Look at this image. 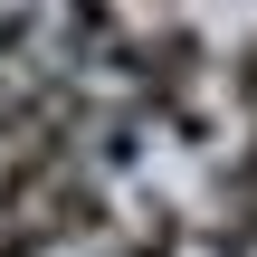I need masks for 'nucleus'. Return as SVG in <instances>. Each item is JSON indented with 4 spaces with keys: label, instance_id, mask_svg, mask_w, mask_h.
Masks as SVG:
<instances>
[{
    "label": "nucleus",
    "instance_id": "nucleus-5",
    "mask_svg": "<svg viewBox=\"0 0 257 257\" xmlns=\"http://www.w3.org/2000/svg\"><path fill=\"white\" fill-rule=\"evenodd\" d=\"M48 248H57V229H48V219H29V210L0 229V257H48Z\"/></svg>",
    "mask_w": 257,
    "mask_h": 257
},
{
    "label": "nucleus",
    "instance_id": "nucleus-4",
    "mask_svg": "<svg viewBox=\"0 0 257 257\" xmlns=\"http://www.w3.org/2000/svg\"><path fill=\"white\" fill-rule=\"evenodd\" d=\"M67 38L76 48H114V0H67Z\"/></svg>",
    "mask_w": 257,
    "mask_h": 257
},
{
    "label": "nucleus",
    "instance_id": "nucleus-7",
    "mask_svg": "<svg viewBox=\"0 0 257 257\" xmlns=\"http://www.w3.org/2000/svg\"><path fill=\"white\" fill-rule=\"evenodd\" d=\"M229 95H238V105H248V114H257V38H248V48H238V57H229Z\"/></svg>",
    "mask_w": 257,
    "mask_h": 257
},
{
    "label": "nucleus",
    "instance_id": "nucleus-1",
    "mask_svg": "<svg viewBox=\"0 0 257 257\" xmlns=\"http://www.w3.org/2000/svg\"><path fill=\"white\" fill-rule=\"evenodd\" d=\"M114 67L134 76V95L162 114V124H181V134H200V114H191V86H200V67H210V48H200V29L191 19H162L153 38H134V48H114Z\"/></svg>",
    "mask_w": 257,
    "mask_h": 257
},
{
    "label": "nucleus",
    "instance_id": "nucleus-3",
    "mask_svg": "<svg viewBox=\"0 0 257 257\" xmlns=\"http://www.w3.org/2000/svg\"><path fill=\"white\" fill-rule=\"evenodd\" d=\"M210 257H257V191H248V200H219V229H210Z\"/></svg>",
    "mask_w": 257,
    "mask_h": 257
},
{
    "label": "nucleus",
    "instance_id": "nucleus-6",
    "mask_svg": "<svg viewBox=\"0 0 257 257\" xmlns=\"http://www.w3.org/2000/svg\"><path fill=\"white\" fill-rule=\"evenodd\" d=\"M38 38V0H19V10H0V57H19Z\"/></svg>",
    "mask_w": 257,
    "mask_h": 257
},
{
    "label": "nucleus",
    "instance_id": "nucleus-2",
    "mask_svg": "<svg viewBox=\"0 0 257 257\" xmlns=\"http://www.w3.org/2000/svg\"><path fill=\"white\" fill-rule=\"evenodd\" d=\"M38 219H48V229H57V238H76V248H86V238H105V229H114V219H105V191H95V181H67V172H57V181H48V210H38Z\"/></svg>",
    "mask_w": 257,
    "mask_h": 257
}]
</instances>
